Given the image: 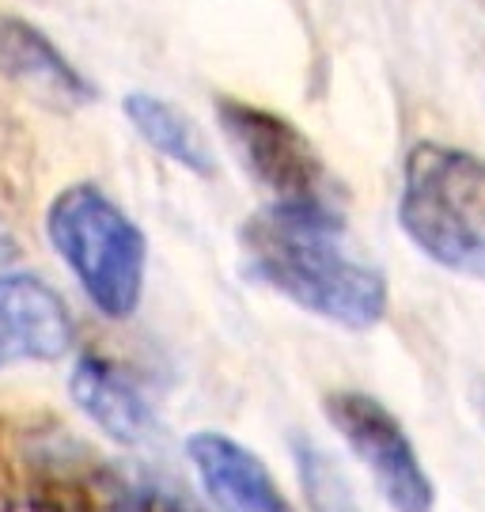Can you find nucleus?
<instances>
[{"label":"nucleus","mask_w":485,"mask_h":512,"mask_svg":"<svg viewBox=\"0 0 485 512\" xmlns=\"http://www.w3.org/2000/svg\"><path fill=\"white\" fill-rule=\"evenodd\" d=\"M243 274L342 330L387 319L391 289L372 258L349 239L342 205L266 202L239 228Z\"/></svg>","instance_id":"obj_1"},{"label":"nucleus","mask_w":485,"mask_h":512,"mask_svg":"<svg viewBox=\"0 0 485 512\" xmlns=\"http://www.w3.org/2000/svg\"><path fill=\"white\" fill-rule=\"evenodd\" d=\"M398 224L440 270L485 281V160L444 141H417L402 164Z\"/></svg>","instance_id":"obj_2"},{"label":"nucleus","mask_w":485,"mask_h":512,"mask_svg":"<svg viewBox=\"0 0 485 512\" xmlns=\"http://www.w3.org/2000/svg\"><path fill=\"white\" fill-rule=\"evenodd\" d=\"M46 236L99 315L122 323L141 308L148 239L103 186H65L46 209Z\"/></svg>","instance_id":"obj_3"},{"label":"nucleus","mask_w":485,"mask_h":512,"mask_svg":"<svg viewBox=\"0 0 485 512\" xmlns=\"http://www.w3.org/2000/svg\"><path fill=\"white\" fill-rule=\"evenodd\" d=\"M216 122L239 167L270 194V202L342 205L338 179L323 164L319 148L285 114L247 99H216Z\"/></svg>","instance_id":"obj_4"},{"label":"nucleus","mask_w":485,"mask_h":512,"mask_svg":"<svg viewBox=\"0 0 485 512\" xmlns=\"http://www.w3.org/2000/svg\"><path fill=\"white\" fill-rule=\"evenodd\" d=\"M323 414L330 429L345 440L360 467L368 471L372 486L387 501L391 512H432L436 486L429 467L417 456L406 425L368 391H330L323 395Z\"/></svg>","instance_id":"obj_5"},{"label":"nucleus","mask_w":485,"mask_h":512,"mask_svg":"<svg viewBox=\"0 0 485 512\" xmlns=\"http://www.w3.org/2000/svg\"><path fill=\"white\" fill-rule=\"evenodd\" d=\"M69 304L35 274H0V372L12 365H50L72 349Z\"/></svg>","instance_id":"obj_6"},{"label":"nucleus","mask_w":485,"mask_h":512,"mask_svg":"<svg viewBox=\"0 0 485 512\" xmlns=\"http://www.w3.org/2000/svg\"><path fill=\"white\" fill-rule=\"evenodd\" d=\"M182 448L216 512H296L266 459L228 433L198 429Z\"/></svg>","instance_id":"obj_7"},{"label":"nucleus","mask_w":485,"mask_h":512,"mask_svg":"<svg viewBox=\"0 0 485 512\" xmlns=\"http://www.w3.org/2000/svg\"><path fill=\"white\" fill-rule=\"evenodd\" d=\"M69 395L76 410L126 448H144L160 437V414L152 399L141 391V384L126 368L107 361L103 353H84L69 372Z\"/></svg>","instance_id":"obj_8"},{"label":"nucleus","mask_w":485,"mask_h":512,"mask_svg":"<svg viewBox=\"0 0 485 512\" xmlns=\"http://www.w3.org/2000/svg\"><path fill=\"white\" fill-rule=\"evenodd\" d=\"M0 76L57 110H80L99 92L31 19L0 16Z\"/></svg>","instance_id":"obj_9"},{"label":"nucleus","mask_w":485,"mask_h":512,"mask_svg":"<svg viewBox=\"0 0 485 512\" xmlns=\"http://www.w3.org/2000/svg\"><path fill=\"white\" fill-rule=\"evenodd\" d=\"M122 110H126L129 126L137 129V137H141L148 148H156L163 160L186 167V171L198 175V179H213L216 175V156H213L209 137H205L198 122H194L186 110L175 107L171 99L152 95V92H129Z\"/></svg>","instance_id":"obj_10"},{"label":"nucleus","mask_w":485,"mask_h":512,"mask_svg":"<svg viewBox=\"0 0 485 512\" xmlns=\"http://www.w3.org/2000/svg\"><path fill=\"white\" fill-rule=\"evenodd\" d=\"M292 463H296L307 512H360L353 482L342 471V463L330 452H323V444L296 433L292 437Z\"/></svg>","instance_id":"obj_11"},{"label":"nucleus","mask_w":485,"mask_h":512,"mask_svg":"<svg viewBox=\"0 0 485 512\" xmlns=\"http://www.w3.org/2000/svg\"><path fill=\"white\" fill-rule=\"evenodd\" d=\"M12 258H16V243H12V236L0 228V270H4Z\"/></svg>","instance_id":"obj_12"}]
</instances>
